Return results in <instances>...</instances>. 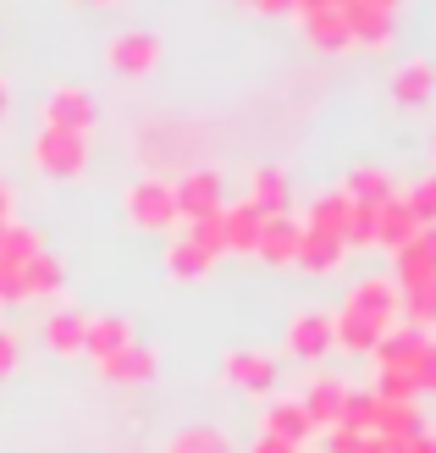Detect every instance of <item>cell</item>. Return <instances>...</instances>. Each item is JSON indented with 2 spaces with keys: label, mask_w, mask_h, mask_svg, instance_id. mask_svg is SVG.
Segmentation results:
<instances>
[{
  "label": "cell",
  "mask_w": 436,
  "mask_h": 453,
  "mask_svg": "<svg viewBox=\"0 0 436 453\" xmlns=\"http://www.w3.org/2000/svg\"><path fill=\"white\" fill-rule=\"evenodd\" d=\"M332 6H337V12H342V6H354V0H332Z\"/></svg>",
  "instance_id": "c3c4849f"
},
{
  "label": "cell",
  "mask_w": 436,
  "mask_h": 453,
  "mask_svg": "<svg viewBox=\"0 0 436 453\" xmlns=\"http://www.w3.org/2000/svg\"><path fill=\"white\" fill-rule=\"evenodd\" d=\"M415 388L420 393H436V337H425V349H420V359H415Z\"/></svg>",
  "instance_id": "74e56055"
},
{
  "label": "cell",
  "mask_w": 436,
  "mask_h": 453,
  "mask_svg": "<svg viewBox=\"0 0 436 453\" xmlns=\"http://www.w3.org/2000/svg\"><path fill=\"white\" fill-rule=\"evenodd\" d=\"M342 255H348V243H342V238H332V233H310V226H304L293 265H304V271H315V277H326V271L342 265Z\"/></svg>",
  "instance_id": "ac0fdd59"
},
{
  "label": "cell",
  "mask_w": 436,
  "mask_h": 453,
  "mask_svg": "<svg viewBox=\"0 0 436 453\" xmlns=\"http://www.w3.org/2000/svg\"><path fill=\"white\" fill-rule=\"evenodd\" d=\"M260 226H265V216L249 205H226L221 211V238H226V255H255L260 249Z\"/></svg>",
  "instance_id": "7c38bea8"
},
{
  "label": "cell",
  "mask_w": 436,
  "mask_h": 453,
  "mask_svg": "<svg viewBox=\"0 0 436 453\" xmlns=\"http://www.w3.org/2000/svg\"><path fill=\"white\" fill-rule=\"evenodd\" d=\"M425 426H420V410L415 403H386L381 398V410H376V437H420Z\"/></svg>",
  "instance_id": "4dcf8cb0"
},
{
  "label": "cell",
  "mask_w": 436,
  "mask_h": 453,
  "mask_svg": "<svg viewBox=\"0 0 436 453\" xmlns=\"http://www.w3.org/2000/svg\"><path fill=\"white\" fill-rule=\"evenodd\" d=\"M44 343H50V354L73 359V354L83 349V315H78V310H56L50 321H44Z\"/></svg>",
  "instance_id": "f1b7e54d"
},
{
  "label": "cell",
  "mask_w": 436,
  "mask_h": 453,
  "mask_svg": "<svg viewBox=\"0 0 436 453\" xmlns=\"http://www.w3.org/2000/svg\"><path fill=\"white\" fill-rule=\"evenodd\" d=\"M398 288H415V282H436V226H420L415 238L398 249Z\"/></svg>",
  "instance_id": "9c48e42d"
},
{
  "label": "cell",
  "mask_w": 436,
  "mask_h": 453,
  "mask_svg": "<svg viewBox=\"0 0 436 453\" xmlns=\"http://www.w3.org/2000/svg\"><path fill=\"white\" fill-rule=\"evenodd\" d=\"M348 310L371 315V321H381V326H393V315H398V282H386V277H364V282L354 288Z\"/></svg>",
  "instance_id": "d6986e66"
},
{
  "label": "cell",
  "mask_w": 436,
  "mask_h": 453,
  "mask_svg": "<svg viewBox=\"0 0 436 453\" xmlns=\"http://www.w3.org/2000/svg\"><path fill=\"white\" fill-rule=\"evenodd\" d=\"M6 105H11V95H6V83H0V117H6Z\"/></svg>",
  "instance_id": "bcb514c9"
},
{
  "label": "cell",
  "mask_w": 436,
  "mask_h": 453,
  "mask_svg": "<svg viewBox=\"0 0 436 453\" xmlns=\"http://www.w3.org/2000/svg\"><path fill=\"white\" fill-rule=\"evenodd\" d=\"M188 238L204 249V255H226V238H221V216H204V221H188Z\"/></svg>",
  "instance_id": "d590c367"
},
{
  "label": "cell",
  "mask_w": 436,
  "mask_h": 453,
  "mask_svg": "<svg viewBox=\"0 0 436 453\" xmlns=\"http://www.w3.org/2000/svg\"><path fill=\"white\" fill-rule=\"evenodd\" d=\"M172 199H177V216H188V221H204V216H221L226 211V199H221V177L216 172H188L182 183H172Z\"/></svg>",
  "instance_id": "277c9868"
},
{
  "label": "cell",
  "mask_w": 436,
  "mask_h": 453,
  "mask_svg": "<svg viewBox=\"0 0 436 453\" xmlns=\"http://www.w3.org/2000/svg\"><path fill=\"white\" fill-rule=\"evenodd\" d=\"M420 349H425V332H415V326H386L381 332V343L371 349V359H376V371H415V359H420Z\"/></svg>",
  "instance_id": "30bf717a"
},
{
  "label": "cell",
  "mask_w": 436,
  "mask_h": 453,
  "mask_svg": "<svg viewBox=\"0 0 436 453\" xmlns=\"http://www.w3.org/2000/svg\"><path fill=\"white\" fill-rule=\"evenodd\" d=\"M409 211H415L420 226H436V177H425V183H415V194L403 199Z\"/></svg>",
  "instance_id": "8d00e7d4"
},
{
  "label": "cell",
  "mask_w": 436,
  "mask_h": 453,
  "mask_svg": "<svg viewBox=\"0 0 436 453\" xmlns=\"http://www.w3.org/2000/svg\"><path fill=\"white\" fill-rule=\"evenodd\" d=\"M298 238H304V226H298L293 216H265V226H260V249H255V255H260L265 265H293Z\"/></svg>",
  "instance_id": "5bb4252c"
},
{
  "label": "cell",
  "mask_w": 436,
  "mask_h": 453,
  "mask_svg": "<svg viewBox=\"0 0 436 453\" xmlns=\"http://www.w3.org/2000/svg\"><path fill=\"white\" fill-rule=\"evenodd\" d=\"M88 6H117V0H88Z\"/></svg>",
  "instance_id": "7dc6e473"
},
{
  "label": "cell",
  "mask_w": 436,
  "mask_h": 453,
  "mask_svg": "<svg viewBox=\"0 0 436 453\" xmlns=\"http://www.w3.org/2000/svg\"><path fill=\"white\" fill-rule=\"evenodd\" d=\"M320 6H332V0H293V12L304 17V12H320Z\"/></svg>",
  "instance_id": "7bdbcfd3"
},
{
  "label": "cell",
  "mask_w": 436,
  "mask_h": 453,
  "mask_svg": "<svg viewBox=\"0 0 436 453\" xmlns=\"http://www.w3.org/2000/svg\"><path fill=\"white\" fill-rule=\"evenodd\" d=\"M342 398H348V388H342L337 376H315V381H310V393L298 398V403L310 410V420H315V426H337V415H342Z\"/></svg>",
  "instance_id": "603a6c76"
},
{
  "label": "cell",
  "mask_w": 436,
  "mask_h": 453,
  "mask_svg": "<svg viewBox=\"0 0 436 453\" xmlns=\"http://www.w3.org/2000/svg\"><path fill=\"white\" fill-rule=\"evenodd\" d=\"M166 453H233V442H226V432H216V426H188V432H177L166 442Z\"/></svg>",
  "instance_id": "1f68e13d"
},
{
  "label": "cell",
  "mask_w": 436,
  "mask_h": 453,
  "mask_svg": "<svg viewBox=\"0 0 436 453\" xmlns=\"http://www.w3.org/2000/svg\"><path fill=\"white\" fill-rule=\"evenodd\" d=\"M0 233H6V221H0Z\"/></svg>",
  "instance_id": "f907efd6"
},
{
  "label": "cell",
  "mask_w": 436,
  "mask_h": 453,
  "mask_svg": "<svg viewBox=\"0 0 436 453\" xmlns=\"http://www.w3.org/2000/svg\"><path fill=\"white\" fill-rule=\"evenodd\" d=\"M34 166L44 177H83L88 166V133H61V127H44L34 139Z\"/></svg>",
  "instance_id": "6da1fadb"
},
{
  "label": "cell",
  "mask_w": 436,
  "mask_h": 453,
  "mask_svg": "<svg viewBox=\"0 0 436 453\" xmlns=\"http://www.w3.org/2000/svg\"><path fill=\"white\" fill-rule=\"evenodd\" d=\"M0 221H11V188L0 183Z\"/></svg>",
  "instance_id": "ee69618b"
},
{
  "label": "cell",
  "mask_w": 436,
  "mask_h": 453,
  "mask_svg": "<svg viewBox=\"0 0 436 453\" xmlns=\"http://www.w3.org/2000/svg\"><path fill=\"white\" fill-rule=\"evenodd\" d=\"M249 205L260 216H287V172L282 166H260L249 183Z\"/></svg>",
  "instance_id": "44dd1931"
},
{
  "label": "cell",
  "mask_w": 436,
  "mask_h": 453,
  "mask_svg": "<svg viewBox=\"0 0 436 453\" xmlns=\"http://www.w3.org/2000/svg\"><path fill=\"white\" fill-rule=\"evenodd\" d=\"M376 398H386V403H415L420 388H415V376H403V371H376Z\"/></svg>",
  "instance_id": "836d02e7"
},
{
  "label": "cell",
  "mask_w": 436,
  "mask_h": 453,
  "mask_svg": "<svg viewBox=\"0 0 436 453\" xmlns=\"http://www.w3.org/2000/svg\"><path fill=\"white\" fill-rule=\"evenodd\" d=\"M415 233H420V221H415V211H409L403 199H386V205H376V249H393V255H398V249L415 238Z\"/></svg>",
  "instance_id": "ffe728a7"
},
{
  "label": "cell",
  "mask_w": 436,
  "mask_h": 453,
  "mask_svg": "<svg viewBox=\"0 0 436 453\" xmlns=\"http://www.w3.org/2000/svg\"><path fill=\"white\" fill-rule=\"evenodd\" d=\"M287 349L298 359H326L337 343H332V315L326 310H298L293 326H287Z\"/></svg>",
  "instance_id": "ba28073f"
},
{
  "label": "cell",
  "mask_w": 436,
  "mask_h": 453,
  "mask_svg": "<svg viewBox=\"0 0 436 453\" xmlns=\"http://www.w3.org/2000/svg\"><path fill=\"white\" fill-rule=\"evenodd\" d=\"M326 453H381V437L376 432H348V426H332Z\"/></svg>",
  "instance_id": "e575fe53"
},
{
  "label": "cell",
  "mask_w": 436,
  "mask_h": 453,
  "mask_svg": "<svg viewBox=\"0 0 436 453\" xmlns=\"http://www.w3.org/2000/svg\"><path fill=\"white\" fill-rule=\"evenodd\" d=\"M105 61H111V73H122V78H149L155 66H160V39L144 34V28L117 34V39L105 44Z\"/></svg>",
  "instance_id": "3957f363"
},
{
  "label": "cell",
  "mask_w": 436,
  "mask_h": 453,
  "mask_svg": "<svg viewBox=\"0 0 436 453\" xmlns=\"http://www.w3.org/2000/svg\"><path fill=\"white\" fill-rule=\"evenodd\" d=\"M221 371H226V381H233L238 393H271L277 388V359L255 354V349H233L221 359Z\"/></svg>",
  "instance_id": "8992f818"
},
{
  "label": "cell",
  "mask_w": 436,
  "mask_h": 453,
  "mask_svg": "<svg viewBox=\"0 0 436 453\" xmlns=\"http://www.w3.org/2000/svg\"><path fill=\"white\" fill-rule=\"evenodd\" d=\"M304 34L320 44V50H348V22H342L337 6H320V12H304Z\"/></svg>",
  "instance_id": "d4e9b609"
},
{
  "label": "cell",
  "mask_w": 436,
  "mask_h": 453,
  "mask_svg": "<svg viewBox=\"0 0 436 453\" xmlns=\"http://www.w3.org/2000/svg\"><path fill=\"white\" fill-rule=\"evenodd\" d=\"M364 6H381V12H398V0H364Z\"/></svg>",
  "instance_id": "f6af8a7d"
},
{
  "label": "cell",
  "mask_w": 436,
  "mask_h": 453,
  "mask_svg": "<svg viewBox=\"0 0 436 453\" xmlns=\"http://www.w3.org/2000/svg\"><path fill=\"white\" fill-rule=\"evenodd\" d=\"M100 376H105V381H122V388H139V381L155 376V349L127 343V349H117V354H105V359H100Z\"/></svg>",
  "instance_id": "9a60e30c"
},
{
  "label": "cell",
  "mask_w": 436,
  "mask_h": 453,
  "mask_svg": "<svg viewBox=\"0 0 436 453\" xmlns=\"http://www.w3.org/2000/svg\"><path fill=\"white\" fill-rule=\"evenodd\" d=\"M127 343H133V321H127V315H95V321H83V354L105 359V354L127 349Z\"/></svg>",
  "instance_id": "e0dca14e"
},
{
  "label": "cell",
  "mask_w": 436,
  "mask_h": 453,
  "mask_svg": "<svg viewBox=\"0 0 436 453\" xmlns=\"http://www.w3.org/2000/svg\"><path fill=\"white\" fill-rule=\"evenodd\" d=\"M342 22H348V39L364 44V50H386L393 44V12H381V6L354 0V6H342Z\"/></svg>",
  "instance_id": "8fae6325"
},
{
  "label": "cell",
  "mask_w": 436,
  "mask_h": 453,
  "mask_svg": "<svg viewBox=\"0 0 436 453\" xmlns=\"http://www.w3.org/2000/svg\"><path fill=\"white\" fill-rule=\"evenodd\" d=\"M265 432H271V437H282V442H293V448H304V442L320 432V426L310 420V410H304L298 398H277V403L265 410Z\"/></svg>",
  "instance_id": "4fadbf2b"
},
{
  "label": "cell",
  "mask_w": 436,
  "mask_h": 453,
  "mask_svg": "<svg viewBox=\"0 0 436 453\" xmlns=\"http://www.w3.org/2000/svg\"><path fill=\"white\" fill-rule=\"evenodd\" d=\"M342 194L354 199V205H386V199H398V188H393V177H386L381 166H359L348 183H342Z\"/></svg>",
  "instance_id": "cb8c5ba5"
},
{
  "label": "cell",
  "mask_w": 436,
  "mask_h": 453,
  "mask_svg": "<svg viewBox=\"0 0 436 453\" xmlns=\"http://www.w3.org/2000/svg\"><path fill=\"white\" fill-rule=\"evenodd\" d=\"M243 6H255V0H243Z\"/></svg>",
  "instance_id": "681fc988"
},
{
  "label": "cell",
  "mask_w": 436,
  "mask_h": 453,
  "mask_svg": "<svg viewBox=\"0 0 436 453\" xmlns=\"http://www.w3.org/2000/svg\"><path fill=\"white\" fill-rule=\"evenodd\" d=\"M255 6H260L265 17H282V12H293V0H255Z\"/></svg>",
  "instance_id": "60d3db41"
},
{
  "label": "cell",
  "mask_w": 436,
  "mask_h": 453,
  "mask_svg": "<svg viewBox=\"0 0 436 453\" xmlns=\"http://www.w3.org/2000/svg\"><path fill=\"white\" fill-rule=\"evenodd\" d=\"M44 249V233H34V226H11L6 221V233H0V271H22L34 255Z\"/></svg>",
  "instance_id": "484cf974"
},
{
  "label": "cell",
  "mask_w": 436,
  "mask_h": 453,
  "mask_svg": "<svg viewBox=\"0 0 436 453\" xmlns=\"http://www.w3.org/2000/svg\"><path fill=\"white\" fill-rule=\"evenodd\" d=\"M431 88H436V66H431V61H409L403 73L393 78V100H398V105H425Z\"/></svg>",
  "instance_id": "4316f807"
},
{
  "label": "cell",
  "mask_w": 436,
  "mask_h": 453,
  "mask_svg": "<svg viewBox=\"0 0 436 453\" xmlns=\"http://www.w3.org/2000/svg\"><path fill=\"white\" fill-rule=\"evenodd\" d=\"M376 410H381L376 393H348V398H342L337 426H348V432H376Z\"/></svg>",
  "instance_id": "d6a6232c"
},
{
  "label": "cell",
  "mask_w": 436,
  "mask_h": 453,
  "mask_svg": "<svg viewBox=\"0 0 436 453\" xmlns=\"http://www.w3.org/2000/svg\"><path fill=\"white\" fill-rule=\"evenodd\" d=\"M249 453H298V448H293V442H282V437H271V432H260Z\"/></svg>",
  "instance_id": "ab89813d"
},
{
  "label": "cell",
  "mask_w": 436,
  "mask_h": 453,
  "mask_svg": "<svg viewBox=\"0 0 436 453\" xmlns=\"http://www.w3.org/2000/svg\"><path fill=\"white\" fill-rule=\"evenodd\" d=\"M166 271H172L177 282H199V277H210V271H216V255H204L194 238H172L166 243Z\"/></svg>",
  "instance_id": "7402d4cb"
},
{
  "label": "cell",
  "mask_w": 436,
  "mask_h": 453,
  "mask_svg": "<svg viewBox=\"0 0 436 453\" xmlns=\"http://www.w3.org/2000/svg\"><path fill=\"white\" fill-rule=\"evenodd\" d=\"M398 310L409 315V326H415V332H425V337H431V326H436V282L398 288Z\"/></svg>",
  "instance_id": "f546056e"
},
{
  "label": "cell",
  "mask_w": 436,
  "mask_h": 453,
  "mask_svg": "<svg viewBox=\"0 0 436 453\" xmlns=\"http://www.w3.org/2000/svg\"><path fill=\"white\" fill-rule=\"evenodd\" d=\"M348 211H354V199L342 194V188H337V194H320L315 205H310V221H304V226H310V233H332V238H342Z\"/></svg>",
  "instance_id": "83f0119b"
},
{
  "label": "cell",
  "mask_w": 436,
  "mask_h": 453,
  "mask_svg": "<svg viewBox=\"0 0 436 453\" xmlns=\"http://www.w3.org/2000/svg\"><path fill=\"white\" fill-rule=\"evenodd\" d=\"M127 221L144 226V233H166L177 221V199H172L166 177H139V183L127 188Z\"/></svg>",
  "instance_id": "7a4b0ae2"
},
{
  "label": "cell",
  "mask_w": 436,
  "mask_h": 453,
  "mask_svg": "<svg viewBox=\"0 0 436 453\" xmlns=\"http://www.w3.org/2000/svg\"><path fill=\"white\" fill-rule=\"evenodd\" d=\"M44 127L88 133V127H95V95H88V88H78V83L50 88V100H44Z\"/></svg>",
  "instance_id": "5b68a950"
},
{
  "label": "cell",
  "mask_w": 436,
  "mask_h": 453,
  "mask_svg": "<svg viewBox=\"0 0 436 453\" xmlns=\"http://www.w3.org/2000/svg\"><path fill=\"white\" fill-rule=\"evenodd\" d=\"M415 453H436V432H420L415 437Z\"/></svg>",
  "instance_id": "b9f144b4"
},
{
  "label": "cell",
  "mask_w": 436,
  "mask_h": 453,
  "mask_svg": "<svg viewBox=\"0 0 436 453\" xmlns=\"http://www.w3.org/2000/svg\"><path fill=\"white\" fill-rule=\"evenodd\" d=\"M11 371H17V332L0 326V381H6Z\"/></svg>",
  "instance_id": "f35d334b"
},
{
  "label": "cell",
  "mask_w": 436,
  "mask_h": 453,
  "mask_svg": "<svg viewBox=\"0 0 436 453\" xmlns=\"http://www.w3.org/2000/svg\"><path fill=\"white\" fill-rule=\"evenodd\" d=\"M61 288H66V265L50 255V249H39V255L17 271V304H28V299H56Z\"/></svg>",
  "instance_id": "52a82bcc"
},
{
  "label": "cell",
  "mask_w": 436,
  "mask_h": 453,
  "mask_svg": "<svg viewBox=\"0 0 436 453\" xmlns=\"http://www.w3.org/2000/svg\"><path fill=\"white\" fill-rule=\"evenodd\" d=\"M381 321H371V315H359V310H348L342 304V315H332V343H342L348 354H371L376 343H381Z\"/></svg>",
  "instance_id": "2e32d148"
}]
</instances>
